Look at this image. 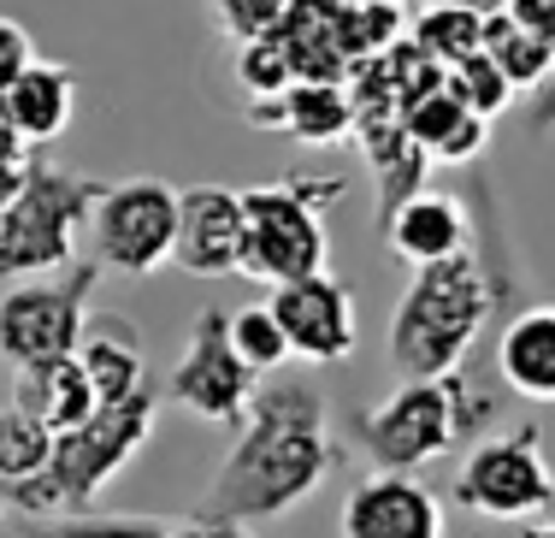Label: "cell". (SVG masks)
I'll return each mask as SVG.
<instances>
[{
	"label": "cell",
	"mask_w": 555,
	"mask_h": 538,
	"mask_svg": "<svg viewBox=\"0 0 555 538\" xmlns=\"http://www.w3.org/2000/svg\"><path fill=\"white\" fill-rule=\"evenodd\" d=\"M520 538H555V509H550V515H538V521H526Z\"/></svg>",
	"instance_id": "8d00e7d4"
},
{
	"label": "cell",
	"mask_w": 555,
	"mask_h": 538,
	"mask_svg": "<svg viewBox=\"0 0 555 538\" xmlns=\"http://www.w3.org/2000/svg\"><path fill=\"white\" fill-rule=\"evenodd\" d=\"M207 7H214L219 30L243 48V42H255V36H272L278 30V18H284L289 0H207Z\"/></svg>",
	"instance_id": "f546056e"
},
{
	"label": "cell",
	"mask_w": 555,
	"mask_h": 538,
	"mask_svg": "<svg viewBox=\"0 0 555 538\" xmlns=\"http://www.w3.org/2000/svg\"><path fill=\"white\" fill-rule=\"evenodd\" d=\"M243 243H248V214L243 190L231 183H190L178 190V267L195 279H243Z\"/></svg>",
	"instance_id": "7c38bea8"
},
{
	"label": "cell",
	"mask_w": 555,
	"mask_h": 538,
	"mask_svg": "<svg viewBox=\"0 0 555 538\" xmlns=\"http://www.w3.org/2000/svg\"><path fill=\"white\" fill-rule=\"evenodd\" d=\"M36 65V42L30 30H24L18 18H0V95H7L12 84H18L24 72Z\"/></svg>",
	"instance_id": "4dcf8cb0"
},
{
	"label": "cell",
	"mask_w": 555,
	"mask_h": 538,
	"mask_svg": "<svg viewBox=\"0 0 555 538\" xmlns=\"http://www.w3.org/2000/svg\"><path fill=\"white\" fill-rule=\"evenodd\" d=\"M496 373L514 397L555 402V302L514 308L496 332Z\"/></svg>",
	"instance_id": "9a60e30c"
},
{
	"label": "cell",
	"mask_w": 555,
	"mask_h": 538,
	"mask_svg": "<svg viewBox=\"0 0 555 538\" xmlns=\"http://www.w3.org/2000/svg\"><path fill=\"white\" fill-rule=\"evenodd\" d=\"M154 538H207V527H202V521H166Z\"/></svg>",
	"instance_id": "d590c367"
},
{
	"label": "cell",
	"mask_w": 555,
	"mask_h": 538,
	"mask_svg": "<svg viewBox=\"0 0 555 538\" xmlns=\"http://www.w3.org/2000/svg\"><path fill=\"white\" fill-rule=\"evenodd\" d=\"M385 238L396 248V260H408V267H438V260L473 255V214L443 190H420L414 202L396 207Z\"/></svg>",
	"instance_id": "5bb4252c"
},
{
	"label": "cell",
	"mask_w": 555,
	"mask_h": 538,
	"mask_svg": "<svg viewBox=\"0 0 555 538\" xmlns=\"http://www.w3.org/2000/svg\"><path fill=\"white\" fill-rule=\"evenodd\" d=\"M77 361H83V373H89L95 402H125V397H137V390H149V361H142V344H137V332H130L118 313H107V320H89L83 344H77Z\"/></svg>",
	"instance_id": "ffe728a7"
},
{
	"label": "cell",
	"mask_w": 555,
	"mask_h": 538,
	"mask_svg": "<svg viewBox=\"0 0 555 538\" xmlns=\"http://www.w3.org/2000/svg\"><path fill=\"white\" fill-rule=\"evenodd\" d=\"M508 12L514 24H526L532 36H544V42H555V0H508Z\"/></svg>",
	"instance_id": "d6a6232c"
},
{
	"label": "cell",
	"mask_w": 555,
	"mask_h": 538,
	"mask_svg": "<svg viewBox=\"0 0 555 538\" xmlns=\"http://www.w3.org/2000/svg\"><path fill=\"white\" fill-rule=\"evenodd\" d=\"M255 390L260 373L231 349V313L202 308L190 325V344L178 349V367H171V402L195 420H214V426H243Z\"/></svg>",
	"instance_id": "30bf717a"
},
{
	"label": "cell",
	"mask_w": 555,
	"mask_h": 538,
	"mask_svg": "<svg viewBox=\"0 0 555 538\" xmlns=\"http://www.w3.org/2000/svg\"><path fill=\"white\" fill-rule=\"evenodd\" d=\"M337 462L343 444L332 432L325 390L301 373H272L260 379L195 515H202V527H255V521L289 515L313 491H325Z\"/></svg>",
	"instance_id": "6da1fadb"
},
{
	"label": "cell",
	"mask_w": 555,
	"mask_h": 538,
	"mask_svg": "<svg viewBox=\"0 0 555 538\" xmlns=\"http://www.w3.org/2000/svg\"><path fill=\"white\" fill-rule=\"evenodd\" d=\"M0 161H36V154H30V142H24L18 130L7 125V113H0Z\"/></svg>",
	"instance_id": "e575fe53"
},
{
	"label": "cell",
	"mask_w": 555,
	"mask_h": 538,
	"mask_svg": "<svg viewBox=\"0 0 555 538\" xmlns=\"http://www.w3.org/2000/svg\"><path fill=\"white\" fill-rule=\"evenodd\" d=\"M101 284L95 260H72L60 279H24L0 296V356L12 367L77 356L89 332V296Z\"/></svg>",
	"instance_id": "9c48e42d"
},
{
	"label": "cell",
	"mask_w": 555,
	"mask_h": 538,
	"mask_svg": "<svg viewBox=\"0 0 555 538\" xmlns=\"http://www.w3.org/2000/svg\"><path fill=\"white\" fill-rule=\"evenodd\" d=\"M154 420H160V397L137 390L125 402H101L83 426L60 432L54 438V462L36 479L7 485V503L24 521H54V515H89L95 497L137 462V450L154 438Z\"/></svg>",
	"instance_id": "7a4b0ae2"
},
{
	"label": "cell",
	"mask_w": 555,
	"mask_h": 538,
	"mask_svg": "<svg viewBox=\"0 0 555 538\" xmlns=\"http://www.w3.org/2000/svg\"><path fill=\"white\" fill-rule=\"evenodd\" d=\"M0 113H7V125L18 130L24 142H30V154H42L48 142L65 137V125H72V113H77L72 72H65L60 60H36L30 72L0 95Z\"/></svg>",
	"instance_id": "ac0fdd59"
},
{
	"label": "cell",
	"mask_w": 555,
	"mask_h": 538,
	"mask_svg": "<svg viewBox=\"0 0 555 538\" xmlns=\"http://www.w3.org/2000/svg\"><path fill=\"white\" fill-rule=\"evenodd\" d=\"M54 438H60V432H48L42 420L24 414V409L0 414V491L42 474V467L54 462Z\"/></svg>",
	"instance_id": "d4e9b609"
},
{
	"label": "cell",
	"mask_w": 555,
	"mask_h": 538,
	"mask_svg": "<svg viewBox=\"0 0 555 538\" xmlns=\"http://www.w3.org/2000/svg\"><path fill=\"white\" fill-rule=\"evenodd\" d=\"M24 178H30V161H0V214L24 195Z\"/></svg>",
	"instance_id": "836d02e7"
},
{
	"label": "cell",
	"mask_w": 555,
	"mask_h": 538,
	"mask_svg": "<svg viewBox=\"0 0 555 538\" xmlns=\"http://www.w3.org/2000/svg\"><path fill=\"white\" fill-rule=\"evenodd\" d=\"M455 503L479 521H508V527H526V521L550 515L555 467L544 456V426L526 420L514 432H491V438L473 444L455 474Z\"/></svg>",
	"instance_id": "52a82bcc"
},
{
	"label": "cell",
	"mask_w": 555,
	"mask_h": 538,
	"mask_svg": "<svg viewBox=\"0 0 555 538\" xmlns=\"http://www.w3.org/2000/svg\"><path fill=\"white\" fill-rule=\"evenodd\" d=\"M390 7H408V0H390Z\"/></svg>",
	"instance_id": "ab89813d"
},
{
	"label": "cell",
	"mask_w": 555,
	"mask_h": 538,
	"mask_svg": "<svg viewBox=\"0 0 555 538\" xmlns=\"http://www.w3.org/2000/svg\"><path fill=\"white\" fill-rule=\"evenodd\" d=\"M349 183L343 178H278L243 190L248 214V243H243V279L260 284H296L313 272H332V231H325V207L343 202Z\"/></svg>",
	"instance_id": "5b68a950"
},
{
	"label": "cell",
	"mask_w": 555,
	"mask_h": 538,
	"mask_svg": "<svg viewBox=\"0 0 555 538\" xmlns=\"http://www.w3.org/2000/svg\"><path fill=\"white\" fill-rule=\"evenodd\" d=\"M455 7H473V12H485V18H491V12H502L508 0H455Z\"/></svg>",
	"instance_id": "74e56055"
},
{
	"label": "cell",
	"mask_w": 555,
	"mask_h": 538,
	"mask_svg": "<svg viewBox=\"0 0 555 538\" xmlns=\"http://www.w3.org/2000/svg\"><path fill=\"white\" fill-rule=\"evenodd\" d=\"M236 77H243L248 101H272L284 95L289 84H296V72H289V54L278 36H255V42L236 48Z\"/></svg>",
	"instance_id": "f1b7e54d"
},
{
	"label": "cell",
	"mask_w": 555,
	"mask_h": 538,
	"mask_svg": "<svg viewBox=\"0 0 555 538\" xmlns=\"http://www.w3.org/2000/svg\"><path fill=\"white\" fill-rule=\"evenodd\" d=\"M231 349L243 356L248 367H255L260 379L284 373L289 367V344H284V325L272 320L267 302H255V308H236L231 313Z\"/></svg>",
	"instance_id": "4316f807"
},
{
	"label": "cell",
	"mask_w": 555,
	"mask_h": 538,
	"mask_svg": "<svg viewBox=\"0 0 555 538\" xmlns=\"http://www.w3.org/2000/svg\"><path fill=\"white\" fill-rule=\"evenodd\" d=\"M207 538H260L255 527H207Z\"/></svg>",
	"instance_id": "f35d334b"
},
{
	"label": "cell",
	"mask_w": 555,
	"mask_h": 538,
	"mask_svg": "<svg viewBox=\"0 0 555 538\" xmlns=\"http://www.w3.org/2000/svg\"><path fill=\"white\" fill-rule=\"evenodd\" d=\"M408 137H414V149L426 154L431 166H467V161H479L485 154V142H491V125L485 119H473L467 107H461L455 95H449V84L443 89H431L420 107H408Z\"/></svg>",
	"instance_id": "44dd1931"
},
{
	"label": "cell",
	"mask_w": 555,
	"mask_h": 538,
	"mask_svg": "<svg viewBox=\"0 0 555 538\" xmlns=\"http://www.w3.org/2000/svg\"><path fill=\"white\" fill-rule=\"evenodd\" d=\"M443 84H449V95H455L461 107L473 113V119H485V125L502 119V113H508L514 101H520V95H514V84H508V77H502L496 65H491V54H473V60L449 65Z\"/></svg>",
	"instance_id": "484cf974"
},
{
	"label": "cell",
	"mask_w": 555,
	"mask_h": 538,
	"mask_svg": "<svg viewBox=\"0 0 555 538\" xmlns=\"http://www.w3.org/2000/svg\"><path fill=\"white\" fill-rule=\"evenodd\" d=\"M95 267L118 279H154L178 255V190L166 178H125L107 183L89 214Z\"/></svg>",
	"instance_id": "ba28073f"
},
{
	"label": "cell",
	"mask_w": 555,
	"mask_h": 538,
	"mask_svg": "<svg viewBox=\"0 0 555 538\" xmlns=\"http://www.w3.org/2000/svg\"><path fill=\"white\" fill-rule=\"evenodd\" d=\"M485 54H491V65L514 84V95H532L555 65V42L532 36L526 24H514L508 12H491V18H485Z\"/></svg>",
	"instance_id": "603a6c76"
},
{
	"label": "cell",
	"mask_w": 555,
	"mask_h": 538,
	"mask_svg": "<svg viewBox=\"0 0 555 538\" xmlns=\"http://www.w3.org/2000/svg\"><path fill=\"white\" fill-rule=\"evenodd\" d=\"M337 538H443V503L420 474H361L343 497Z\"/></svg>",
	"instance_id": "4fadbf2b"
},
{
	"label": "cell",
	"mask_w": 555,
	"mask_h": 538,
	"mask_svg": "<svg viewBox=\"0 0 555 538\" xmlns=\"http://www.w3.org/2000/svg\"><path fill=\"white\" fill-rule=\"evenodd\" d=\"M520 125H526V137H544V130H555V65H550V77L526 95V113H520Z\"/></svg>",
	"instance_id": "1f68e13d"
},
{
	"label": "cell",
	"mask_w": 555,
	"mask_h": 538,
	"mask_svg": "<svg viewBox=\"0 0 555 538\" xmlns=\"http://www.w3.org/2000/svg\"><path fill=\"white\" fill-rule=\"evenodd\" d=\"M255 125H278L284 137L308 142V149H337L354 142V101L343 84H289L272 101H248Z\"/></svg>",
	"instance_id": "2e32d148"
},
{
	"label": "cell",
	"mask_w": 555,
	"mask_h": 538,
	"mask_svg": "<svg viewBox=\"0 0 555 538\" xmlns=\"http://www.w3.org/2000/svg\"><path fill=\"white\" fill-rule=\"evenodd\" d=\"M496 420V397L461 373L443 379H402L385 402L361 414V444L373 450V467L385 474H420L438 456L473 450L479 432Z\"/></svg>",
	"instance_id": "277c9868"
},
{
	"label": "cell",
	"mask_w": 555,
	"mask_h": 538,
	"mask_svg": "<svg viewBox=\"0 0 555 538\" xmlns=\"http://www.w3.org/2000/svg\"><path fill=\"white\" fill-rule=\"evenodd\" d=\"M408 42H414L431 65L449 72V65L485 54V12L455 7V0H426L420 18H414V30H408Z\"/></svg>",
	"instance_id": "7402d4cb"
},
{
	"label": "cell",
	"mask_w": 555,
	"mask_h": 538,
	"mask_svg": "<svg viewBox=\"0 0 555 538\" xmlns=\"http://www.w3.org/2000/svg\"><path fill=\"white\" fill-rule=\"evenodd\" d=\"M402 36H408V12L390 7V0H349V7H343L337 48H343V60H349V72L366 60H378V54H390Z\"/></svg>",
	"instance_id": "cb8c5ba5"
},
{
	"label": "cell",
	"mask_w": 555,
	"mask_h": 538,
	"mask_svg": "<svg viewBox=\"0 0 555 538\" xmlns=\"http://www.w3.org/2000/svg\"><path fill=\"white\" fill-rule=\"evenodd\" d=\"M101 178H83L72 166H54L36 154L30 178H24V195L0 214V279L24 284V279H48V272H65L77 260V231L95 214Z\"/></svg>",
	"instance_id": "8992f818"
},
{
	"label": "cell",
	"mask_w": 555,
	"mask_h": 538,
	"mask_svg": "<svg viewBox=\"0 0 555 538\" xmlns=\"http://www.w3.org/2000/svg\"><path fill=\"white\" fill-rule=\"evenodd\" d=\"M0 509H7V497H0Z\"/></svg>",
	"instance_id": "60d3db41"
},
{
	"label": "cell",
	"mask_w": 555,
	"mask_h": 538,
	"mask_svg": "<svg viewBox=\"0 0 555 538\" xmlns=\"http://www.w3.org/2000/svg\"><path fill=\"white\" fill-rule=\"evenodd\" d=\"M354 149L373 166V190H378V226H390L396 207L414 202L431 178V161L414 149L402 119H354Z\"/></svg>",
	"instance_id": "e0dca14e"
},
{
	"label": "cell",
	"mask_w": 555,
	"mask_h": 538,
	"mask_svg": "<svg viewBox=\"0 0 555 538\" xmlns=\"http://www.w3.org/2000/svg\"><path fill=\"white\" fill-rule=\"evenodd\" d=\"M485 320H496L491 279L479 255H455L438 267H414L402 302L390 313V367L396 379H443L461 373L479 344Z\"/></svg>",
	"instance_id": "3957f363"
},
{
	"label": "cell",
	"mask_w": 555,
	"mask_h": 538,
	"mask_svg": "<svg viewBox=\"0 0 555 538\" xmlns=\"http://www.w3.org/2000/svg\"><path fill=\"white\" fill-rule=\"evenodd\" d=\"M160 515H54V521H24V538H154Z\"/></svg>",
	"instance_id": "83f0119b"
},
{
	"label": "cell",
	"mask_w": 555,
	"mask_h": 538,
	"mask_svg": "<svg viewBox=\"0 0 555 538\" xmlns=\"http://www.w3.org/2000/svg\"><path fill=\"white\" fill-rule=\"evenodd\" d=\"M272 320L284 325L289 361L308 367H337L361 349V320H354V291L332 272H313V279L278 284L267 296Z\"/></svg>",
	"instance_id": "8fae6325"
},
{
	"label": "cell",
	"mask_w": 555,
	"mask_h": 538,
	"mask_svg": "<svg viewBox=\"0 0 555 538\" xmlns=\"http://www.w3.org/2000/svg\"><path fill=\"white\" fill-rule=\"evenodd\" d=\"M12 409L36 414L48 432H72V426H83L101 402H95V390H89L83 361L60 356V361L18 367V379H12Z\"/></svg>",
	"instance_id": "d6986e66"
}]
</instances>
